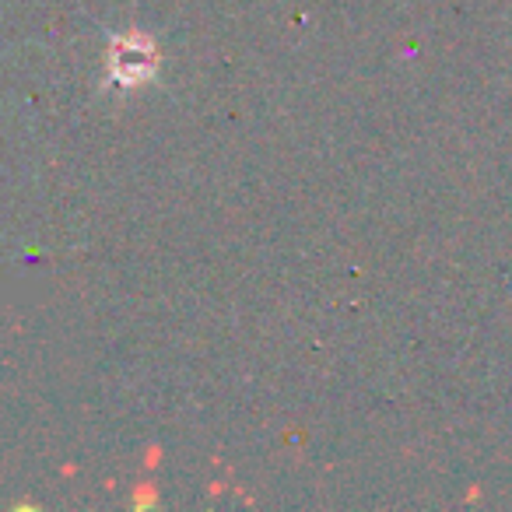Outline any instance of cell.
Segmentation results:
<instances>
[{
	"mask_svg": "<svg viewBox=\"0 0 512 512\" xmlns=\"http://www.w3.org/2000/svg\"><path fill=\"white\" fill-rule=\"evenodd\" d=\"M155 71V53L144 39H120L113 50V78L120 85H134V81H144Z\"/></svg>",
	"mask_w": 512,
	"mask_h": 512,
	"instance_id": "6da1fadb",
	"label": "cell"
}]
</instances>
